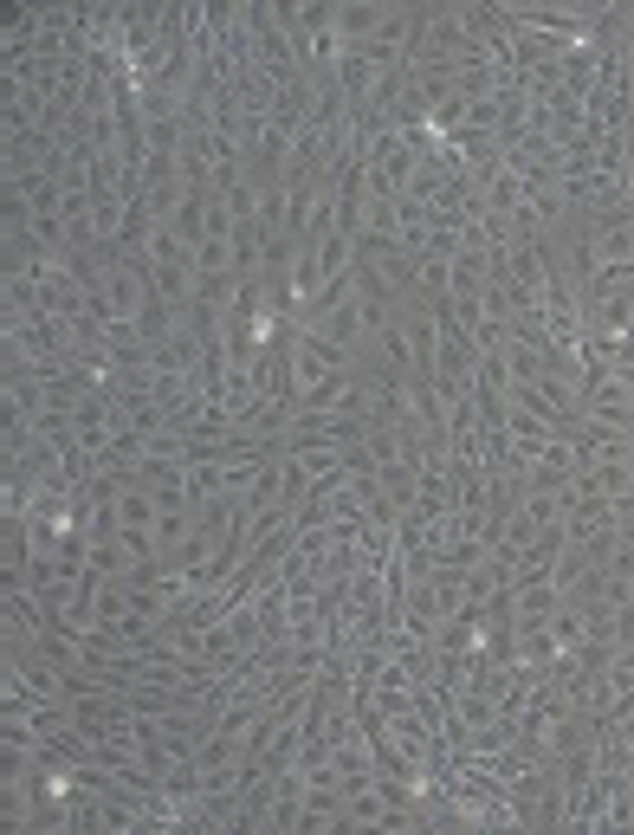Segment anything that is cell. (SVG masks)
Here are the masks:
<instances>
[{"mask_svg":"<svg viewBox=\"0 0 634 835\" xmlns=\"http://www.w3.org/2000/svg\"><path fill=\"white\" fill-rule=\"evenodd\" d=\"M375 27H382V7H370V0H336V39H343V46H363Z\"/></svg>","mask_w":634,"mask_h":835,"instance_id":"6da1fadb","label":"cell"},{"mask_svg":"<svg viewBox=\"0 0 634 835\" xmlns=\"http://www.w3.org/2000/svg\"><path fill=\"white\" fill-rule=\"evenodd\" d=\"M375 356H382L389 370H402V376H414V350H409V331H402V318H389V324L375 331Z\"/></svg>","mask_w":634,"mask_h":835,"instance_id":"7a4b0ae2","label":"cell"}]
</instances>
